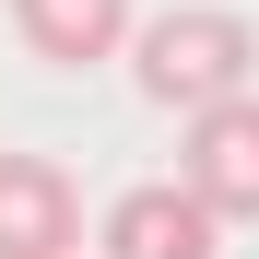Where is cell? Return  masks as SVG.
<instances>
[{"mask_svg": "<svg viewBox=\"0 0 259 259\" xmlns=\"http://www.w3.org/2000/svg\"><path fill=\"white\" fill-rule=\"evenodd\" d=\"M212 247H224V224H212L177 177L118 189V200H106V224H95V259H212Z\"/></svg>", "mask_w": 259, "mask_h": 259, "instance_id": "3", "label": "cell"}, {"mask_svg": "<svg viewBox=\"0 0 259 259\" xmlns=\"http://www.w3.org/2000/svg\"><path fill=\"white\" fill-rule=\"evenodd\" d=\"M177 189L212 212V224H259V95H224V106L189 118Z\"/></svg>", "mask_w": 259, "mask_h": 259, "instance_id": "2", "label": "cell"}, {"mask_svg": "<svg viewBox=\"0 0 259 259\" xmlns=\"http://www.w3.org/2000/svg\"><path fill=\"white\" fill-rule=\"evenodd\" d=\"M130 82L177 118L224 106V95H259V24L224 12V0H177V12L130 24Z\"/></svg>", "mask_w": 259, "mask_h": 259, "instance_id": "1", "label": "cell"}, {"mask_svg": "<svg viewBox=\"0 0 259 259\" xmlns=\"http://www.w3.org/2000/svg\"><path fill=\"white\" fill-rule=\"evenodd\" d=\"M82 247V189L48 153H0V259H71Z\"/></svg>", "mask_w": 259, "mask_h": 259, "instance_id": "4", "label": "cell"}, {"mask_svg": "<svg viewBox=\"0 0 259 259\" xmlns=\"http://www.w3.org/2000/svg\"><path fill=\"white\" fill-rule=\"evenodd\" d=\"M71 259H95V247H71Z\"/></svg>", "mask_w": 259, "mask_h": 259, "instance_id": "6", "label": "cell"}, {"mask_svg": "<svg viewBox=\"0 0 259 259\" xmlns=\"http://www.w3.org/2000/svg\"><path fill=\"white\" fill-rule=\"evenodd\" d=\"M24 48L48 71H82V59H118L130 48V0H12Z\"/></svg>", "mask_w": 259, "mask_h": 259, "instance_id": "5", "label": "cell"}]
</instances>
